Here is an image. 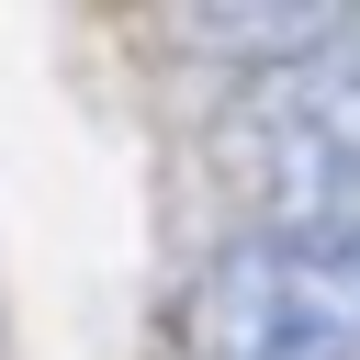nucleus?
<instances>
[{"instance_id": "obj_1", "label": "nucleus", "mask_w": 360, "mask_h": 360, "mask_svg": "<svg viewBox=\"0 0 360 360\" xmlns=\"http://www.w3.org/2000/svg\"><path fill=\"white\" fill-rule=\"evenodd\" d=\"M214 169L248 225H360V22L315 56L248 68L214 112Z\"/></svg>"}, {"instance_id": "obj_2", "label": "nucleus", "mask_w": 360, "mask_h": 360, "mask_svg": "<svg viewBox=\"0 0 360 360\" xmlns=\"http://www.w3.org/2000/svg\"><path fill=\"white\" fill-rule=\"evenodd\" d=\"M191 360H360V225H236L180 292Z\"/></svg>"}]
</instances>
